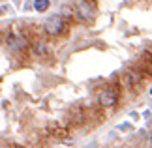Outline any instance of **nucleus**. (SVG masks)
I'll list each match as a JSON object with an SVG mask.
<instances>
[{
	"label": "nucleus",
	"mask_w": 152,
	"mask_h": 148,
	"mask_svg": "<svg viewBox=\"0 0 152 148\" xmlns=\"http://www.w3.org/2000/svg\"><path fill=\"white\" fill-rule=\"evenodd\" d=\"M124 81H126V85H128V86H133V85H135V82L139 81V77H137L135 71H128L126 77H124Z\"/></svg>",
	"instance_id": "obj_5"
},
{
	"label": "nucleus",
	"mask_w": 152,
	"mask_h": 148,
	"mask_svg": "<svg viewBox=\"0 0 152 148\" xmlns=\"http://www.w3.org/2000/svg\"><path fill=\"white\" fill-rule=\"evenodd\" d=\"M116 101H118V92L115 88H105L100 94V103L102 107H115Z\"/></svg>",
	"instance_id": "obj_2"
},
{
	"label": "nucleus",
	"mask_w": 152,
	"mask_h": 148,
	"mask_svg": "<svg viewBox=\"0 0 152 148\" xmlns=\"http://www.w3.org/2000/svg\"><path fill=\"white\" fill-rule=\"evenodd\" d=\"M45 32L51 34V36H56V34H60L64 30V19L62 15H51L47 17V21H45Z\"/></svg>",
	"instance_id": "obj_1"
},
{
	"label": "nucleus",
	"mask_w": 152,
	"mask_h": 148,
	"mask_svg": "<svg viewBox=\"0 0 152 148\" xmlns=\"http://www.w3.org/2000/svg\"><path fill=\"white\" fill-rule=\"evenodd\" d=\"M34 9L43 13V11L49 9V0H34Z\"/></svg>",
	"instance_id": "obj_4"
},
{
	"label": "nucleus",
	"mask_w": 152,
	"mask_h": 148,
	"mask_svg": "<svg viewBox=\"0 0 152 148\" xmlns=\"http://www.w3.org/2000/svg\"><path fill=\"white\" fill-rule=\"evenodd\" d=\"M150 96H152V88H150Z\"/></svg>",
	"instance_id": "obj_7"
},
{
	"label": "nucleus",
	"mask_w": 152,
	"mask_h": 148,
	"mask_svg": "<svg viewBox=\"0 0 152 148\" xmlns=\"http://www.w3.org/2000/svg\"><path fill=\"white\" fill-rule=\"evenodd\" d=\"M6 43H8L11 49H15V51H21V49H25V47L28 45L26 39L23 38L19 32H11L10 36H8V39H6Z\"/></svg>",
	"instance_id": "obj_3"
},
{
	"label": "nucleus",
	"mask_w": 152,
	"mask_h": 148,
	"mask_svg": "<svg viewBox=\"0 0 152 148\" xmlns=\"http://www.w3.org/2000/svg\"><path fill=\"white\" fill-rule=\"evenodd\" d=\"M34 51H36V55H38V52L43 55V52H45V45L43 43H36V45H34Z\"/></svg>",
	"instance_id": "obj_6"
}]
</instances>
